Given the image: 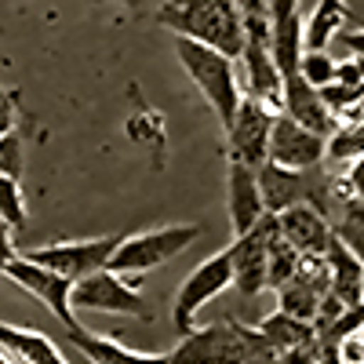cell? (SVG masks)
<instances>
[{"instance_id":"obj_1","label":"cell","mask_w":364,"mask_h":364,"mask_svg":"<svg viewBox=\"0 0 364 364\" xmlns=\"http://www.w3.org/2000/svg\"><path fill=\"white\" fill-rule=\"evenodd\" d=\"M157 22L175 37H190L230 58L245 48V11L237 0H168L157 11Z\"/></svg>"},{"instance_id":"obj_2","label":"cell","mask_w":364,"mask_h":364,"mask_svg":"<svg viewBox=\"0 0 364 364\" xmlns=\"http://www.w3.org/2000/svg\"><path fill=\"white\" fill-rule=\"evenodd\" d=\"M175 55H178V66L186 70V77L200 87V95L208 99V106L215 109L219 124L226 128L245 91H240V73H237V58L208 48V44H197L190 37H175Z\"/></svg>"},{"instance_id":"obj_3","label":"cell","mask_w":364,"mask_h":364,"mask_svg":"<svg viewBox=\"0 0 364 364\" xmlns=\"http://www.w3.org/2000/svg\"><path fill=\"white\" fill-rule=\"evenodd\" d=\"M200 237V226H161V230H146V233H128L120 237V245L109 255V266L120 277H142V273L157 269L171 259H178L193 240Z\"/></svg>"},{"instance_id":"obj_4","label":"cell","mask_w":364,"mask_h":364,"mask_svg":"<svg viewBox=\"0 0 364 364\" xmlns=\"http://www.w3.org/2000/svg\"><path fill=\"white\" fill-rule=\"evenodd\" d=\"M237 58L245 63V87L240 91H248L252 99L266 102L269 109H281L284 77L269 51V15H245V48Z\"/></svg>"},{"instance_id":"obj_5","label":"cell","mask_w":364,"mask_h":364,"mask_svg":"<svg viewBox=\"0 0 364 364\" xmlns=\"http://www.w3.org/2000/svg\"><path fill=\"white\" fill-rule=\"evenodd\" d=\"M70 306L73 310H95V314H124V317H139V321L154 317L146 306V299L139 295V288L113 269H95L87 277L73 281Z\"/></svg>"},{"instance_id":"obj_6","label":"cell","mask_w":364,"mask_h":364,"mask_svg":"<svg viewBox=\"0 0 364 364\" xmlns=\"http://www.w3.org/2000/svg\"><path fill=\"white\" fill-rule=\"evenodd\" d=\"M164 364H245V336L240 321L226 317L204 328H190L168 353Z\"/></svg>"},{"instance_id":"obj_7","label":"cell","mask_w":364,"mask_h":364,"mask_svg":"<svg viewBox=\"0 0 364 364\" xmlns=\"http://www.w3.org/2000/svg\"><path fill=\"white\" fill-rule=\"evenodd\" d=\"M233 284V266H230V252L219 255H208L200 266L190 269V277L182 281V288L175 291V306H171V321L175 331L186 336L193 328V317L200 314V306H208L215 295H223Z\"/></svg>"},{"instance_id":"obj_8","label":"cell","mask_w":364,"mask_h":364,"mask_svg":"<svg viewBox=\"0 0 364 364\" xmlns=\"http://www.w3.org/2000/svg\"><path fill=\"white\" fill-rule=\"evenodd\" d=\"M314 168L306 171H295V168H281L273 161H262L255 168V182H259V193H262V208L269 215H277V211L306 200L314 208L324 211L328 204V178H310Z\"/></svg>"},{"instance_id":"obj_9","label":"cell","mask_w":364,"mask_h":364,"mask_svg":"<svg viewBox=\"0 0 364 364\" xmlns=\"http://www.w3.org/2000/svg\"><path fill=\"white\" fill-rule=\"evenodd\" d=\"M117 245H120V233L87 237V240H55V245L29 248L26 259H33L37 266H48L55 273H63V277L80 281V277H87V273H95V269H106Z\"/></svg>"},{"instance_id":"obj_10","label":"cell","mask_w":364,"mask_h":364,"mask_svg":"<svg viewBox=\"0 0 364 364\" xmlns=\"http://www.w3.org/2000/svg\"><path fill=\"white\" fill-rule=\"evenodd\" d=\"M281 109H269L266 102L245 95L233 113V120L223 128L226 132V157L240 161L248 168H259L266 161V149H269V128H273V117Z\"/></svg>"},{"instance_id":"obj_11","label":"cell","mask_w":364,"mask_h":364,"mask_svg":"<svg viewBox=\"0 0 364 364\" xmlns=\"http://www.w3.org/2000/svg\"><path fill=\"white\" fill-rule=\"evenodd\" d=\"M277 233H281L277 215L266 211L248 233L233 237V245L226 248L230 252V266H233V288L240 295H259L266 288V248H269V240Z\"/></svg>"},{"instance_id":"obj_12","label":"cell","mask_w":364,"mask_h":364,"mask_svg":"<svg viewBox=\"0 0 364 364\" xmlns=\"http://www.w3.org/2000/svg\"><path fill=\"white\" fill-rule=\"evenodd\" d=\"M4 277L15 281L18 288H26L29 295H37L44 306L58 317V324L63 328H73L80 324L73 306H70V291H73V277H63V273H55L48 266H37L33 259L26 255H15L8 266H4Z\"/></svg>"},{"instance_id":"obj_13","label":"cell","mask_w":364,"mask_h":364,"mask_svg":"<svg viewBox=\"0 0 364 364\" xmlns=\"http://www.w3.org/2000/svg\"><path fill=\"white\" fill-rule=\"evenodd\" d=\"M266 161L281 164V168H295V171L317 168L324 161V135L302 128L299 120H291L288 113H277L273 117V128H269Z\"/></svg>"},{"instance_id":"obj_14","label":"cell","mask_w":364,"mask_h":364,"mask_svg":"<svg viewBox=\"0 0 364 364\" xmlns=\"http://www.w3.org/2000/svg\"><path fill=\"white\" fill-rule=\"evenodd\" d=\"M277 226H281V237L288 240L291 248H299L302 255H324L328 245H331V223L321 208L299 200L284 211H277Z\"/></svg>"},{"instance_id":"obj_15","label":"cell","mask_w":364,"mask_h":364,"mask_svg":"<svg viewBox=\"0 0 364 364\" xmlns=\"http://www.w3.org/2000/svg\"><path fill=\"white\" fill-rule=\"evenodd\" d=\"M226 211H230L233 237L248 233V230L266 215L259 182H255V168L240 164V161H230V164H226Z\"/></svg>"},{"instance_id":"obj_16","label":"cell","mask_w":364,"mask_h":364,"mask_svg":"<svg viewBox=\"0 0 364 364\" xmlns=\"http://www.w3.org/2000/svg\"><path fill=\"white\" fill-rule=\"evenodd\" d=\"M281 113H288L291 120H299L302 128H310V132H317V135H324V139L336 132V124H339L336 113L324 106L321 91L310 87L299 73L284 77V87H281Z\"/></svg>"},{"instance_id":"obj_17","label":"cell","mask_w":364,"mask_h":364,"mask_svg":"<svg viewBox=\"0 0 364 364\" xmlns=\"http://www.w3.org/2000/svg\"><path fill=\"white\" fill-rule=\"evenodd\" d=\"M66 343L84 353L91 364H164L168 353H146V350H132L124 343H117L113 336H95L80 324L66 328Z\"/></svg>"},{"instance_id":"obj_18","label":"cell","mask_w":364,"mask_h":364,"mask_svg":"<svg viewBox=\"0 0 364 364\" xmlns=\"http://www.w3.org/2000/svg\"><path fill=\"white\" fill-rule=\"evenodd\" d=\"M0 346L8 350L11 360L18 364H70L51 343L48 331H33V328H15L8 321H0Z\"/></svg>"},{"instance_id":"obj_19","label":"cell","mask_w":364,"mask_h":364,"mask_svg":"<svg viewBox=\"0 0 364 364\" xmlns=\"http://www.w3.org/2000/svg\"><path fill=\"white\" fill-rule=\"evenodd\" d=\"M324 262H328V284H331V291H336L346 306L360 302V269H364V262L343 245L339 237H331V245L324 252Z\"/></svg>"},{"instance_id":"obj_20","label":"cell","mask_w":364,"mask_h":364,"mask_svg":"<svg viewBox=\"0 0 364 364\" xmlns=\"http://www.w3.org/2000/svg\"><path fill=\"white\" fill-rule=\"evenodd\" d=\"M353 18L346 0H317L314 11L302 22V48H328L343 33V26Z\"/></svg>"},{"instance_id":"obj_21","label":"cell","mask_w":364,"mask_h":364,"mask_svg":"<svg viewBox=\"0 0 364 364\" xmlns=\"http://www.w3.org/2000/svg\"><path fill=\"white\" fill-rule=\"evenodd\" d=\"M255 328L262 331V336H266L273 346H277V353H284V350H291V346L317 343V328H314L310 321H299V317L284 314V310H277V314L262 317Z\"/></svg>"},{"instance_id":"obj_22","label":"cell","mask_w":364,"mask_h":364,"mask_svg":"<svg viewBox=\"0 0 364 364\" xmlns=\"http://www.w3.org/2000/svg\"><path fill=\"white\" fill-rule=\"evenodd\" d=\"M364 154V117L339 120L336 132L324 139V161H353Z\"/></svg>"},{"instance_id":"obj_23","label":"cell","mask_w":364,"mask_h":364,"mask_svg":"<svg viewBox=\"0 0 364 364\" xmlns=\"http://www.w3.org/2000/svg\"><path fill=\"white\" fill-rule=\"evenodd\" d=\"M302 262V252L291 248L288 240L277 233L266 248V288H281L288 277H295V269Z\"/></svg>"},{"instance_id":"obj_24","label":"cell","mask_w":364,"mask_h":364,"mask_svg":"<svg viewBox=\"0 0 364 364\" xmlns=\"http://www.w3.org/2000/svg\"><path fill=\"white\" fill-rule=\"evenodd\" d=\"M331 233H336L343 245L364 262V200H346L343 215H339L336 226H331Z\"/></svg>"},{"instance_id":"obj_25","label":"cell","mask_w":364,"mask_h":364,"mask_svg":"<svg viewBox=\"0 0 364 364\" xmlns=\"http://www.w3.org/2000/svg\"><path fill=\"white\" fill-rule=\"evenodd\" d=\"M299 77L310 87H324L336 80V58L328 55V48H302L299 58Z\"/></svg>"},{"instance_id":"obj_26","label":"cell","mask_w":364,"mask_h":364,"mask_svg":"<svg viewBox=\"0 0 364 364\" xmlns=\"http://www.w3.org/2000/svg\"><path fill=\"white\" fill-rule=\"evenodd\" d=\"M0 223H4L8 230H22L26 226L22 186H18V178H8V175H0Z\"/></svg>"},{"instance_id":"obj_27","label":"cell","mask_w":364,"mask_h":364,"mask_svg":"<svg viewBox=\"0 0 364 364\" xmlns=\"http://www.w3.org/2000/svg\"><path fill=\"white\" fill-rule=\"evenodd\" d=\"M240 336H245V364H281V353L259 328L240 324Z\"/></svg>"},{"instance_id":"obj_28","label":"cell","mask_w":364,"mask_h":364,"mask_svg":"<svg viewBox=\"0 0 364 364\" xmlns=\"http://www.w3.org/2000/svg\"><path fill=\"white\" fill-rule=\"evenodd\" d=\"M22 139L11 132L0 135V175H8V178H22Z\"/></svg>"},{"instance_id":"obj_29","label":"cell","mask_w":364,"mask_h":364,"mask_svg":"<svg viewBox=\"0 0 364 364\" xmlns=\"http://www.w3.org/2000/svg\"><path fill=\"white\" fill-rule=\"evenodd\" d=\"M15 113H18V91L0 84V135L15 128Z\"/></svg>"},{"instance_id":"obj_30","label":"cell","mask_w":364,"mask_h":364,"mask_svg":"<svg viewBox=\"0 0 364 364\" xmlns=\"http://www.w3.org/2000/svg\"><path fill=\"white\" fill-rule=\"evenodd\" d=\"M336 80L364 87V55H353V58H346V63H336Z\"/></svg>"},{"instance_id":"obj_31","label":"cell","mask_w":364,"mask_h":364,"mask_svg":"<svg viewBox=\"0 0 364 364\" xmlns=\"http://www.w3.org/2000/svg\"><path fill=\"white\" fill-rule=\"evenodd\" d=\"M346 186H350L353 200H364V154L350 161V171H346Z\"/></svg>"},{"instance_id":"obj_32","label":"cell","mask_w":364,"mask_h":364,"mask_svg":"<svg viewBox=\"0 0 364 364\" xmlns=\"http://www.w3.org/2000/svg\"><path fill=\"white\" fill-rule=\"evenodd\" d=\"M281 364H317V343L284 350V353H281Z\"/></svg>"},{"instance_id":"obj_33","label":"cell","mask_w":364,"mask_h":364,"mask_svg":"<svg viewBox=\"0 0 364 364\" xmlns=\"http://www.w3.org/2000/svg\"><path fill=\"white\" fill-rule=\"evenodd\" d=\"M18 252H15V240H11V230L0 223V273H4V266L15 259Z\"/></svg>"},{"instance_id":"obj_34","label":"cell","mask_w":364,"mask_h":364,"mask_svg":"<svg viewBox=\"0 0 364 364\" xmlns=\"http://www.w3.org/2000/svg\"><path fill=\"white\" fill-rule=\"evenodd\" d=\"M339 44H346L353 55H364V26H357V29H346V33H339Z\"/></svg>"},{"instance_id":"obj_35","label":"cell","mask_w":364,"mask_h":364,"mask_svg":"<svg viewBox=\"0 0 364 364\" xmlns=\"http://www.w3.org/2000/svg\"><path fill=\"white\" fill-rule=\"evenodd\" d=\"M237 8L245 15H269L266 11V0H237Z\"/></svg>"},{"instance_id":"obj_36","label":"cell","mask_w":364,"mask_h":364,"mask_svg":"<svg viewBox=\"0 0 364 364\" xmlns=\"http://www.w3.org/2000/svg\"><path fill=\"white\" fill-rule=\"evenodd\" d=\"M0 364H18V360H11L8 353H0Z\"/></svg>"},{"instance_id":"obj_37","label":"cell","mask_w":364,"mask_h":364,"mask_svg":"<svg viewBox=\"0 0 364 364\" xmlns=\"http://www.w3.org/2000/svg\"><path fill=\"white\" fill-rule=\"evenodd\" d=\"M360 302H364V269H360Z\"/></svg>"},{"instance_id":"obj_38","label":"cell","mask_w":364,"mask_h":364,"mask_svg":"<svg viewBox=\"0 0 364 364\" xmlns=\"http://www.w3.org/2000/svg\"><path fill=\"white\" fill-rule=\"evenodd\" d=\"M87 4H102V0H87Z\"/></svg>"},{"instance_id":"obj_39","label":"cell","mask_w":364,"mask_h":364,"mask_svg":"<svg viewBox=\"0 0 364 364\" xmlns=\"http://www.w3.org/2000/svg\"><path fill=\"white\" fill-rule=\"evenodd\" d=\"M132 4H135V0H132Z\"/></svg>"}]
</instances>
